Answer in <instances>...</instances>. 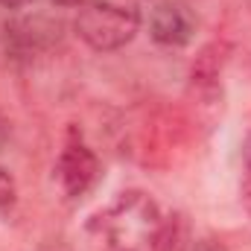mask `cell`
Here are the masks:
<instances>
[{"mask_svg":"<svg viewBox=\"0 0 251 251\" xmlns=\"http://www.w3.org/2000/svg\"><path fill=\"white\" fill-rule=\"evenodd\" d=\"M164 225L161 207L146 193L128 190L91 219L88 234L97 251H158Z\"/></svg>","mask_w":251,"mask_h":251,"instance_id":"6da1fadb","label":"cell"},{"mask_svg":"<svg viewBox=\"0 0 251 251\" xmlns=\"http://www.w3.org/2000/svg\"><path fill=\"white\" fill-rule=\"evenodd\" d=\"M140 26V15L131 3L123 0H85L76 12L73 29L76 35L100 53H111L126 47Z\"/></svg>","mask_w":251,"mask_h":251,"instance_id":"7a4b0ae2","label":"cell"},{"mask_svg":"<svg viewBox=\"0 0 251 251\" xmlns=\"http://www.w3.org/2000/svg\"><path fill=\"white\" fill-rule=\"evenodd\" d=\"M56 178L67 196L73 199L85 196L100 178V158L88 143H82L79 137H70L56 161Z\"/></svg>","mask_w":251,"mask_h":251,"instance_id":"3957f363","label":"cell"},{"mask_svg":"<svg viewBox=\"0 0 251 251\" xmlns=\"http://www.w3.org/2000/svg\"><path fill=\"white\" fill-rule=\"evenodd\" d=\"M196 32V15L181 0H164L152 9L149 35L161 47H184Z\"/></svg>","mask_w":251,"mask_h":251,"instance_id":"277c9868","label":"cell"},{"mask_svg":"<svg viewBox=\"0 0 251 251\" xmlns=\"http://www.w3.org/2000/svg\"><path fill=\"white\" fill-rule=\"evenodd\" d=\"M18 199V187H15V178L0 167V210H9Z\"/></svg>","mask_w":251,"mask_h":251,"instance_id":"5b68a950","label":"cell"},{"mask_svg":"<svg viewBox=\"0 0 251 251\" xmlns=\"http://www.w3.org/2000/svg\"><path fill=\"white\" fill-rule=\"evenodd\" d=\"M193 251H225V246H219L216 240H199L193 246Z\"/></svg>","mask_w":251,"mask_h":251,"instance_id":"8992f818","label":"cell"},{"mask_svg":"<svg viewBox=\"0 0 251 251\" xmlns=\"http://www.w3.org/2000/svg\"><path fill=\"white\" fill-rule=\"evenodd\" d=\"M6 140H9V123H6V120L0 117V149L6 146Z\"/></svg>","mask_w":251,"mask_h":251,"instance_id":"52a82bcc","label":"cell"},{"mask_svg":"<svg viewBox=\"0 0 251 251\" xmlns=\"http://www.w3.org/2000/svg\"><path fill=\"white\" fill-rule=\"evenodd\" d=\"M26 3H32V0H0V6H6V9H21Z\"/></svg>","mask_w":251,"mask_h":251,"instance_id":"ba28073f","label":"cell"}]
</instances>
